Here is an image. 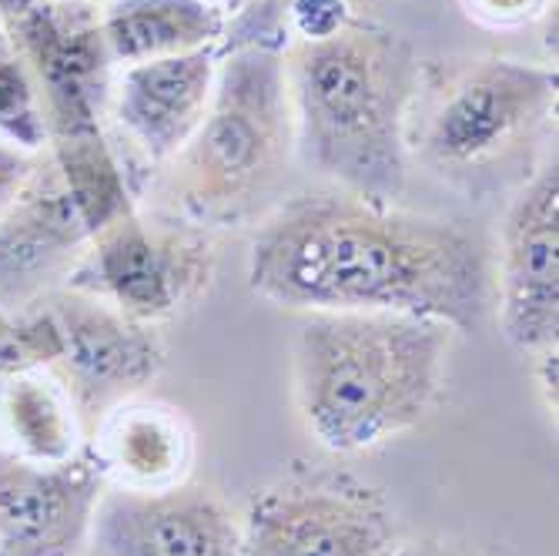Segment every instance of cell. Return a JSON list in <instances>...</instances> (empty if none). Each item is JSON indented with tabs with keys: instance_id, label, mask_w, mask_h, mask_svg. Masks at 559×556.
Masks as SVG:
<instances>
[{
	"instance_id": "15",
	"label": "cell",
	"mask_w": 559,
	"mask_h": 556,
	"mask_svg": "<svg viewBox=\"0 0 559 556\" xmlns=\"http://www.w3.org/2000/svg\"><path fill=\"white\" fill-rule=\"evenodd\" d=\"M228 14L215 0H108L100 34L115 68L191 55L225 40Z\"/></svg>"
},
{
	"instance_id": "24",
	"label": "cell",
	"mask_w": 559,
	"mask_h": 556,
	"mask_svg": "<svg viewBox=\"0 0 559 556\" xmlns=\"http://www.w3.org/2000/svg\"><path fill=\"white\" fill-rule=\"evenodd\" d=\"M215 4H218V8H222V11L228 14V21H231L235 14H241V11H245V8L251 4V0H215Z\"/></svg>"
},
{
	"instance_id": "2",
	"label": "cell",
	"mask_w": 559,
	"mask_h": 556,
	"mask_svg": "<svg viewBox=\"0 0 559 556\" xmlns=\"http://www.w3.org/2000/svg\"><path fill=\"white\" fill-rule=\"evenodd\" d=\"M295 155L332 188L392 205L409 175L405 118L419 58L392 27L352 21L325 40L282 47Z\"/></svg>"
},
{
	"instance_id": "6",
	"label": "cell",
	"mask_w": 559,
	"mask_h": 556,
	"mask_svg": "<svg viewBox=\"0 0 559 556\" xmlns=\"http://www.w3.org/2000/svg\"><path fill=\"white\" fill-rule=\"evenodd\" d=\"M556 108V68L486 58L466 68L436 105L423 155L436 168H479L533 134Z\"/></svg>"
},
{
	"instance_id": "4",
	"label": "cell",
	"mask_w": 559,
	"mask_h": 556,
	"mask_svg": "<svg viewBox=\"0 0 559 556\" xmlns=\"http://www.w3.org/2000/svg\"><path fill=\"white\" fill-rule=\"evenodd\" d=\"M295 155L282 47H231L218 58L212 105L165 165L168 218L212 232L265 218Z\"/></svg>"
},
{
	"instance_id": "10",
	"label": "cell",
	"mask_w": 559,
	"mask_h": 556,
	"mask_svg": "<svg viewBox=\"0 0 559 556\" xmlns=\"http://www.w3.org/2000/svg\"><path fill=\"white\" fill-rule=\"evenodd\" d=\"M392 520L382 502L345 483H282L255 496L238 556H385Z\"/></svg>"
},
{
	"instance_id": "23",
	"label": "cell",
	"mask_w": 559,
	"mask_h": 556,
	"mask_svg": "<svg viewBox=\"0 0 559 556\" xmlns=\"http://www.w3.org/2000/svg\"><path fill=\"white\" fill-rule=\"evenodd\" d=\"M31 4H44V0H0V17L17 14ZM50 4H91V8H105L108 0H50Z\"/></svg>"
},
{
	"instance_id": "21",
	"label": "cell",
	"mask_w": 559,
	"mask_h": 556,
	"mask_svg": "<svg viewBox=\"0 0 559 556\" xmlns=\"http://www.w3.org/2000/svg\"><path fill=\"white\" fill-rule=\"evenodd\" d=\"M40 155V151H37ZM37 155H31V151L11 144L0 138V215L8 212V205L17 198V191L24 188L27 175L34 171L37 165Z\"/></svg>"
},
{
	"instance_id": "13",
	"label": "cell",
	"mask_w": 559,
	"mask_h": 556,
	"mask_svg": "<svg viewBox=\"0 0 559 556\" xmlns=\"http://www.w3.org/2000/svg\"><path fill=\"white\" fill-rule=\"evenodd\" d=\"M108 483L94 452L34 463L0 449V556H84Z\"/></svg>"
},
{
	"instance_id": "8",
	"label": "cell",
	"mask_w": 559,
	"mask_h": 556,
	"mask_svg": "<svg viewBox=\"0 0 559 556\" xmlns=\"http://www.w3.org/2000/svg\"><path fill=\"white\" fill-rule=\"evenodd\" d=\"M44 306L61 339L55 369L74 399L84 433L94 436L111 410L158 379L165 369V342L158 326L138 322L74 288H61Z\"/></svg>"
},
{
	"instance_id": "12",
	"label": "cell",
	"mask_w": 559,
	"mask_h": 556,
	"mask_svg": "<svg viewBox=\"0 0 559 556\" xmlns=\"http://www.w3.org/2000/svg\"><path fill=\"white\" fill-rule=\"evenodd\" d=\"M241 523L205 486H111L100 496L84 556H238Z\"/></svg>"
},
{
	"instance_id": "3",
	"label": "cell",
	"mask_w": 559,
	"mask_h": 556,
	"mask_svg": "<svg viewBox=\"0 0 559 556\" xmlns=\"http://www.w3.org/2000/svg\"><path fill=\"white\" fill-rule=\"evenodd\" d=\"M452 329L395 312H309L295 335V402L338 457L416 429L436 406Z\"/></svg>"
},
{
	"instance_id": "22",
	"label": "cell",
	"mask_w": 559,
	"mask_h": 556,
	"mask_svg": "<svg viewBox=\"0 0 559 556\" xmlns=\"http://www.w3.org/2000/svg\"><path fill=\"white\" fill-rule=\"evenodd\" d=\"M536 4V0H476V8L483 14H492L499 21H510V17H523L530 14V8Z\"/></svg>"
},
{
	"instance_id": "11",
	"label": "cell",
	"mask_w": 559,
	"mask_h": 556,
	"mask_svg": "<svg viewBox=\"0 0 559 556\" xmlns=\"http://www.w3.org/2000/svg\"><path fill=\"white\" fill-rule=\"evenodd\" d=\"M499 329L543 356L559 339V168L549 158L520 188L499 238Z\"/></svg>"
},
{
	"instance_id": "9",
	"label": "cell",
	"mask_w": 559,
	"mask_h": 556,
	"mask_svg": "<svg viewBox=\"0 0 559 556\" xmlns=\"http://www.w3.org/2000/svg\"><path fill=\"white\" fill-rule=\"evenodd\" d=\"M91 238L81 205L44 147L24 188L0 215V312L27 316L68 288Z\"/></svg>"
},
{
	"instance_id": "16",
	"label": "cell",
	"mask_w": 559,
	"mask_h": 556,
	"mask_svg": "<svg viewBox=\"0 0 559 556\" xmlns=\"http://www.w3.org/2000/svg\"><path fill=\"white\" fill-rule=\"evenodd\" d=\"M97 460L105 463L108 476H118L121 486L162 489L185 483L191 463V429L188 423L155 402H121L100 426Z\"/></svg>"
},
{
	"instance_id": "5",
	"label": "cell",
	"mask_w": 559,
	"mask_h": 556,
	"mask_svg": "<svg viewBox=\"0 0 559 556\" xmlns=\"http://www.w3.org/2000/svg\"><path fill=\"white\" fill-rule=\"evenodd\" d=\"M215 248L209 232L138 209L100 228L74 265L68 288L108 301L118 312L158 326L209 292Z\"/></svg>"
},
{
	"instance_id": "20",
	"label": "cell",
	"mask_w": 559,
	"mask_h": 556,
	"mask_svg": "<svg viewBox=\"0 0 559 556\" xmlns=\"http://www.w3.org/2000/svg\"><path fill=\"white\" fill-rule=\"evenodd\" d=\"M352 21L348 0H288L285 11L288 40H325Z\"/></svg>"
},
{
	"instance_id": "17",
	"label": "cell",
	"mask_w": 559,
	"mask_h": 556,
	"mask_svg": "<svg viewBox=\"0 0 559 556\" xmlns=\"http://www.w3.org/2000/svg\"><path fill=\"white\" fill-rule=\"evenodd\" d=\"M0 426L17 457L34 463H64L81 452L84 426L55 369H27L0 379Z\"/></svg>"
},
{
	"instance_id": "18",
	"label": "cell",
	"mask_w": 559,
	"mask_h": 556,
	"mask_svg": "<svg viewBox=\"0 0 559 556\" xmlns=\"http://www.w3.org/2000/svg\"><path fill=\"white\" fill-rule=\"evenodd\" d=\"M0 138L31 151V155L47 147V121L37 78L4 24H0Z\"/></svg>"
},
{
	"instance_id": "14",
	"label": "cell",
	"mask_w": 559,
	"mask_h": 556,
	"mask_svg": "<svg viewBox=\"0 0 559 556\" xmlns=\"http://www.w3.org/2000/svg\"><path fill=\"white\" fill-rule=\"evenodd\" d=\"M218 58L222 44L121 68L111 115L147 165L165 168L198 131L215 94Z\"/></svg>"
},
{
	"instance_id": "1",
	"label": "cell",
	"mask_w": 559,
	"mask_h": 556,
	"mask_svg": "<svg viewBox=\"0 0 559 556\" xmlns=\"http://www.w3.org/2000/svg\"><path fill=\"white\" fill-rule=\"evenodd\" d=\"M248 288L301 316L395 312L473 332L489 309V265L463 225L329 185L262 218Z\"/></svg>"
},
{
	"instance_id": "19",
	"label": "cell",
	"mask_w": 559,
	"mask_h": 556,
	"mask_svg": "<svg viewBox=\"0 0 559 556\" xmlns=\"http://www.w3.org/2000/svg\"><path fill=\"white\" fill-rule=\"evenodd\" d=\"M288 0H251V4L228 21L222 50L231 47H285L288 27H285Z\"/></svg>"
},
{
	"instance_id": "7",
	"label": "cell",
	"mask_w": 559,
	"mask_h": 556,
	"mask_svg": "<svg viewBox=\"0 0 559 556\" xmlns=\"http://www.w3.org/2000/svg\"><path fill=\"white\" fill-rule=\"evenodd\" d=\"M0 24L11 31L37 78L47 144L105 134L115 61L100 34V8L44 0L0 17Z\"/></svg>"
}]
</instances>
